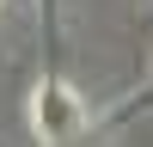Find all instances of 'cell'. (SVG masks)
<instances>
[{"label":"cell","mask_w":153,"mask_h":147,"mask_svg":"<svg viewBox=\"0 0 153 147\" xmlns=\"http://www.w3.org/2000/svg\"><path fill=\"white\" fill-rule=\"evenodd\" d=\"M80 122V110H74V98L61 92V86H43V104H37V129H43V141H61V135Z\"/></svg>","instance_id":"1"}]
</instances>
